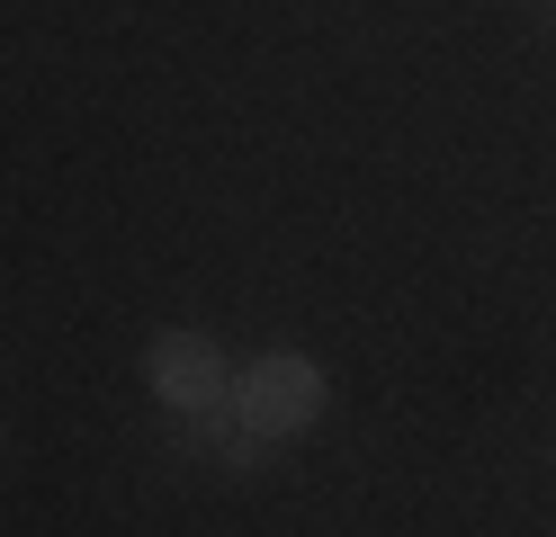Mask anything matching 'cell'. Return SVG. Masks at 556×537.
<instances>
[{"instance_id": "2", "label": "cell", "mask_w": 556, "mask_h": 537, "mask_svg": "<svg viewBox=\"0 0 556 537\" xmlns=\"http://www.w3.org/2000/svg\"><path fill=\"white\" fill-rule=\"evenodd\" d=\"M144 385L162 394L170 412H225L233 368H225V349L206 341V332H162V341L144 349Z\"/></svg>"}, {"instance_id": "1", "label": "cell", "mask_w": 556, "mask_h": 537, "mask_svg": "<svg viewBox=\"0 0 556 537\" xmlns=\"http://www.w3.org/2000/svg\"><path fill=\"white\" fill-rule=\"evenodd\" d=\"M324 404H332V376L305 349H261L225 385V412L242 421V439H305L324 421Z\"/></svg>"}]
</instances>
